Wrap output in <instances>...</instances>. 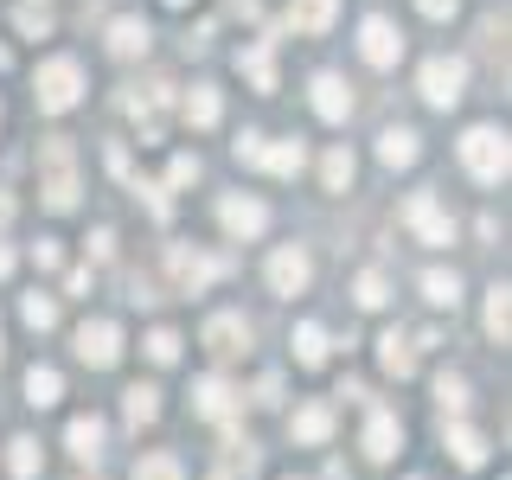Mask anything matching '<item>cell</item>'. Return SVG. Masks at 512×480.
I'll return each instance as SVG.
<instances>
[{"mask_svg":"<svg viewBox=\"0 0 512 480\" xmlns=\"http://www.w3.org/2000/svg\"><path fill=\"white\" fill-rule=\"evenodd\" d=\"M397 448H404V423H397L391 410H372V423H365V455H372V461H391Z\"/></svg>","mask_w":512,"mask_h":480,"instance_id":"15","label":"cell"},{"mask_svg":"<svg viewBox=\"0 0 512 480\" xmlns=\"http://www.w3.org/2000/svg\"><path fill=\"white\" fill-rule=\"evenodd\" d=\"M448 448H455L461 468H480V461H487V436H480V429H468V423L448 429Z\"/></svg>","mask_w":512,"mask_h":480,"instance_id":"25","label":"cell"},{"mask_svg":"<svg viewBox=\"0 0 512 480\" xmlns=\"http://www.w3.org/2000/svg\"><path fill=\"white\" fill-rule=\"evenodd\" d=\"M333 13H340V0H288V26L308 32V39L333 26Z\"/></svg>","mask_w":512,"mask_h":480,"instance_id":"19","label":"cell"},{"mask_svg":"<svg viewBox=\"0 0 512 480\" xmlns=\"http://www.w3.org/2000/svg\"><path fill=\"white\" fill-rule=\"evenodd\" d=\"M64 442H71V455H77V461H103V442H109L103 416H77V423L64 429Z\"/></svg>","mask_w":512,"mask_h":480,"instance_id":"17","label":"cell"},{"mask_svg":"<svg viewBox=\"0 0 512 480\" xmlns=\"http://www.w3.org/2000/svg\"><path fill=\"white\" fill-rule=\"evenodd\" d=\"M13 26H20V32H26V39H45V32H52V13H45V7H39V0H26V7H20V13H13Z\"/></svg>","mask_w":512,"mask_h":480,"instance_id":"36","label":"cell"},{"mask_svg":"<svg viewBox=\"0 0 512 480\" xmlns=\"http://www.w3.org/2000/svg\"><path fill=\"white\" fill-rule=\"evenodd\" d=\"M416 154H423V148H416V128H384V135H378V160H384V167H410Z\"/></svg>","mask_w":512,"mask_h":480,"instance_id":"20","label":"cell"},{"mask_svg":"<svg viewBox=\"0 0 512 480\" xmlns=\"http://www.w3.org/2000/svg\"><path fill=\"white\" fill-rule=\"evenodd\" d=\"M32 96H39L45 116H64V109L84 96V71H77V58H45L39 77H32Z\"/></svg>","mask_w":512,"mask_h":480,"instance_id":"3","label":"cell"},{"mask_svg":"<svg viewBox=\"0 0 512 480\" xmlns=\"http://www.w3.org/2000/svg\"><path fill=\"white\" fill-rule=\"evenodd\" d=\"M109 52H116V58H141V52H148V26H141V20H109Z\"/></svg>","mask_w":512,"mask_h":480,"instance_id":"23","label":"cell"},{"mask_svg":"<svg viewBox=\"0 0 512 480\" xmlns=\"http://www.w3.org/2000/svg\"><path fill=\"white\" fill-rule=\"evenodd\" d=\"M314 116L320 122H346L352 116V90L340 84V77H327V71L314 77Z\"/></svg>","mask_w":512,"mask_h":480,"instance_id":"16","label":"cell"},{"mask_svg":"<svg viewBox=\"0 0 512 480\" xmlns=\"http://www.w3.org/2000/svg\"><path fill=\"white\" fill-rule=\"evenodd\" d=\"M20 314H26V327H39V333H45V327H58V301H52V295H26V301H20Z\"/></svg>","mask_w":512,"mask_h":480,"instance_id":"34","label":"cell"},{"mask_svg":"<svg viewBox=\"0 0 512 480\" xmlns=\"http://www.w3.org/2000/svg\"><path fill=\"white\" fill-rule=\"evenodd\" d=\"M32 263H39V269H58V244H52V237H39V244H32Z\"/></svg>","mask_w":512,"mask_h":480,"instance_id":"40","label":"cell"},{"mask_svg":"<svg viewBox=\"0 0 512 480\" xmlns=\"http://www.w3.org/2000/svg\"><path fill=\"white\" fill-rule=\"evenodd\" d=\"M416 84H423V96H429L436 109H455L461 90H468V64H461V58H429Z\"/></svg>","mask_w":512,"mask_h":480,"instance_id":"5","label":"cell"},{"mask_svg":"<svg viewBox=\"0 0 512 480\" xmlns=\"http://www.w3.org/2000/svg\"><path fill=\"white\" fill-rule=\"evenodd\" d=\"M352 301H359V308H384V301H391V288H384L378 269H365V276L352 282Z\"/></svg>","mask_w":512,"mask_h":480,"instance_id":"33","label":"cell"},{"mask_svg":"<svg viewBox=\"0 0 512 480\" xmlns=\"http://www.w3.org/2000/svg\"><path fill=\"white\" fill-rule=\"evenodd\" d=\"M58 397H64V378L52 372V365H32V372H26V404H39V410H52V404H58Z\"/></svg>","mask_w":512,"mask_h":480,"instance_id":"24","label":"cell"},{"mask_svg":"<svg viewBox=\"0 0 512 480\" xmlns=\"http://www.w3.org/2000/svg\"><path fill=\"white\" fill-rule=\"evenodd\" d=\"M320 180H327V192H346L352 186V154L346 148H327V160H320Z\"/></svg>","mask_w":512,"mask_h":480,"instance_id":"32","label":"cell"},{"mask_svg":"<svg viewBox=\"0 0 512 480\" xmlns=\"http://www.w3.org/2000/svg\"><path fill=\"white\" fill-rule=\"evenodd\" d=\"M7 276H13V250L0 244V282H7Z\"/></svg>","mask_w":512,"mask_h":480,"instance_id":"42","label":"cell"},{"mask_svg":"<svg viewBox=\"0 0 512 480\" xmlns=\"http://www.w3.org/2000/svg\"><path fill=\"white\" fill-rule=\"evenodd\" d=\"M218 218H224V231H231V237H256V231L269 224V205H263V199H244V192H231V199L218 205Z\"/></svg>","mask_w":512,"mask_h":480,"instance_id":"12","label":"cell"},{"mask_svg":"<svg viewBox=\"0 0 512 480\" xmlns=\"http://www.w3.org/2000/svg\"><path fill=\"white\" fill-rule=\"evenodd\" d=\"M192 410L205 416V423H231V410H237V391L224 378H199L192 384Z\"/></svg>","mask_w":512,"mask_h":480,"instance_id":"13","label":"cell"},{"mask_svg":"<svg viewBox=\"0 0 512 480\" xmlns=\"http://www.w3.org/2000/svg\"><path fill=\"white\" fill-rule=\"evenodd\" d=\"M167 269H173V282H180L186 295H199V288H205V282H218L231 263H224V256H199V250L173 244V250H167Z\"/></svg>","mask_w":512,"mask_h":480,"instance_id":"7","label":"cell"},{"mask_svg":"<svg viewBox=\"0 0 512 480\" xmlns=\"http://www.w3.org/2000/svg\"><path fill=\"white\" fill-rule=\"evenodd\" d=\"M436 404H442L448 416H461V410H468V384H461L455 372H442V378H436Z\"/></svg>","mask_w":512,"mask_h":480,"instance_id":"35","label":"cell"},{"mask_svg":"<svg viewBox=\"0 0 512 480\" xmlns=\"http://www.w3.org/2000/svg\"><path fill=\"white\" fill-rule=\"evenodd\" d=\"M378 365H384V372H391V378H410L416 372V340H410V333H384V340H378Z\"/></svg>","mask_w":512,"mask_h":480,"instance_id":"18","label":"cell"},{"mask_svg":"<svg viewBox=\"0 0 512 480\" xmlns=\"http://www.w3.org/2000/svg\"><path fill=\"white\" fill-rule=\"evenodd\" d=\"M288 429H295V442H327V436H333V410H327V404H301Z\"/></svg>","mask_w":512,"mask_h":480,"instance_id":"22","label":"cell"},{"mask_svg":"<svg viewBox=\"0 0 512 480\" xmlns=\"http://www.w3.org/2000/svg\"><path fill=\"white\" fill-rule=\"evenodd\" d=\"M77 359L84 365H116L122 359V327L116 320H84V327H77Z\"/></svg>","mask_w":512,"mask_h":480,"instance_id":"8","label":"cell"},{"mask_svg":"<svg viewBox=\"0 0 512 480\" xmlns=\"http://www.w3.org/2000/svg\"><path fill=\"white\" fill-rule=\"evenodd\" d=\"M295 359L301 365H320V359H327V333H320L314 320H301V327H295Z\"/></svg>","mask_w":512,"mask_h":480,"instance_id":"31","label":"cell"},{"mask_svg":"<svg viewBox=\"0 0 512 480\" xmlns=\"http://www.w3.org/2000/svg\"><path fill=\"white\" fill-rule=\"evenodd\" d=\"M122 410H128V423H154V416H160V391H154V384H128V391H122Z\"/></svg>","mask_w":512,"mask_h":480,"instance_id":"26","label":"cell"},{"mask_svg":"<svg viewBox=\"0 0 512 480\" xmlns=\"http://www.w3.org/2000/svg\"><path fill=\"white\" fill-rule=\"evenodd\" d=\"M180 109H186V122H192V128H212V122L224 116V103H218V90H212V84H192Z\"/></svg>","mask_w":512,"mask_h":480,"instance_id":"21","label":"cell"},{"mask_svg":"<svg viewBox=\"0 0 512 480\" xmlns=\"http://www.w3.org/2000/svg\"><path fill=\"white\" fill-rule=\"evenodd\" d=\"M205 346H212L218 359H237V352H250V327L237 314H212L205 320Z\"/></svg>","mask_w":512,"mask_h":480,"instance_id":"14","label":"cell"},{"mask_svg":"<svg viewBox=\"0 0 512 480\" xmlns=\"http://www.w3.org/2000/svg\"><path fill=\"white\" fill-rule=\"evenodd\" d=\"M487 333H493L500 346H506V333H512V320H506V288H493V295H487Z\"/></svg>","mask_w":512,"mask_h":480,"instance_id":"38","label":"cell"},{"mask_svg":"<svg viewBox=\"0 0 512 480\" xmlns=\"http://www.w3.org/2000/svg\"><path fill=\"white\" fill-rule=\"evenodd\" d=\"M135 480H186V474H180V455H167V448L141 455V461H135Z\"/></svg>","mask_w":512,"mask_h":480,"instance_id":"29","label":"cell"},{"mask_svg":"<svg viewBox=\"0 0 512 480\" xmlns=\"http://www.w3.org/2000/svg\"><path fill=\"white\" fill-rule=\"evenodd\" d=\"M13 218V199H7V192H0V224H7Z\"/></svg>","mask_w":512,"mask_h":480,"instance_id":"43","label":"cell"},{"mask_svg":"<svg viewBox=\"0 0 512 480\" xmlns=\"http://www.w3.org/2000/svg\"><path fill=\"white\" fill-rule=\"evenodd\" d=\"M461 167H468L474 180L500 186V180H506V167H512L506 128H468V135H461Z\"/></svg>","mask_w":512,"mask_h":480,"instance_id":"2","label":"cell"},{"mask_svg":"<svg viewBox=\"0 0 512 480\" xmlns=\"http://www.w3.org/2000/svg\"><path fill=\"white\" fill-rule=\"evenodd\" d=\"M237 160H244V167H269V173H282V180H295V173L308 167L301 141H263V135H244V141H237Z\"/></svg>","mask_w":512,"mask_h":480,"instance_id":"4","label":"cell"},{"mask_svg":"<svg viewBox=\"0 0 512 480\" xmlns=\"http://www.w3.org/2000/svg\"><path fill=\"white\" fill-rule=\"evenodd\" d=\"M404 224L423 244H455V224H448V212L436 205V192H410L404 199Z\"/></svg>","mask_w":512,"mask_h":480,"instance_id":"6","label":"cell"},{"mask_svg":"<svg viewBox=\"0 0 512 480\" xmlns=\"http://www.w3.org/2000/svg\"><path fill=\"white\" fill-rule=\"evenodd\" d=\"M237 64H244V77L256 90H276V58H269V39L250 45V52H237Z\"/></svg>","mask_w":512,"mask_h":480,"instance_id":"27","label":"cell"},{"mask_svg":"<svg viewBox=\"0 0 512 480\" xmlns=\"http://www.w3.org/2000/svg\"><path fill=\"white\" fill-rule=\"evenodd\" d=\"M167 77H148V84H141V90H128V116H135L141 122V135H148V141H160V109H167Z\"/></svg>","mask_w":512,"mask_h":480,"instance_id":"11","label":"cell"},{"mask_svg":"<svg viewBox=\"0 0 512 480\" xmlns=\"http://www.w3.org/2000/svg\"><path fill=\"white\" fill-rule=\"evenodd\" d=\"M167 7H186V0H167Z\"/></svg>","mask_w":512,"mask_h":480,"instance_id":"44","label":"cell"},{"mask_svg":"<svg viewBox=\"0 0 512 480\" xmlns=\"http://www.w3.org/2000/svg\"><path fill=\"white\" fill-rule=\"evenodd\" d=\"M7 474L13 480H32V474H39V442H32V436H13L7 442Z\"/></svg>","mask_w":512,"mask_h":480,"instance_id":"28","label":"cell"},{"mask_svg":"<svg viewBox=\"0 0 512 480\" xmlns=\"http://www.w3.org/2000/svg\"><path fill=\"white\" fill-rule=\"evenodd\" d=\"M192 180H199V160H192V154H180V160L167 167V192H173V186H192Z\"/></svg>","mask_w":512,"mask_h":480,"instance_id":"39","label":"cell"},{"mask_svg":"<svg viewBox=\"0 0 512 480\" xmlns=\"http://www.w3.org/2000/svg\"><path fill=\"white\" fill-rule=\"evenodd\" d=\"M308 282H314V263H308L301 244H282L276 256H269V288H276V295H301Z\"/></svg>","mask_w":512,"mask_h":480,"instance_id":"9","label":"cell"},{"mask_svg":"<svg viewBox=\"0 0 512 480\" xmlns=\"http://www.w3.org/2000/svg\"><path fill=\"white\" fill-rule=\"evenodd\" d=\"M416 7H423L429 20H448V7H455V0H416Z\"/></svg>","mask_w":512,"mask_h":480,"instance_id":"41","label":"cell"},{"mask_svg":"<svg viewBox=\"0 0 512 480\" xmlns=\"http://www.w3.org/2000/svg\"><path fill=\"white\" fill-rule=\"evenodd\" d=\"M39 173H45V205H52V212H71L77 205V154H71V141L64 135H45L39 141Z\"/></svg>","mask_w":512,"mask_h":480,"instance_id":"1","label":"cell"},{"mask_svg":"<svg viewBox=\"0 0 512 480\" xmlns=\"http://www.w3.org/2000/svg\"><path fill=\"white\" fill-rule=\"evenodd\" d=\"M359 58H365V64H378V71H384V64H397V58H404V32L372 13V20L359 26Z\"/></svg>","mask_w":512,"mask_h":480,"instance_id":"10","label":"cell"},{"mask_svg":"<svg viewBox=\"0 0 512 480\" xmlns=\"http://www.w3.org/2000/svg\"><path fill=\"white\" fill-rule=\"evenodd\" d=\"M148 359L154 365H173V359H180V333H173V327H154L148 333Z\"/></svg>","mask_w":512,"mask_h":480,"instance_id":"37","label":"cell"},{"mask_svg":"<svg viewBox=\"0 0 512 480\" xmlns=\"http://www.w3.org/2000/svg\"><path fill=\"white\" fill-rule=\"evenodd\" d=\"M423 295H429V308H455V301H461V282L448 276V269H429V276H423Z\"/></svg>","mask_w":512,"mask_h":480,"instance_id":"30","label":"cell"}]
</instances>
